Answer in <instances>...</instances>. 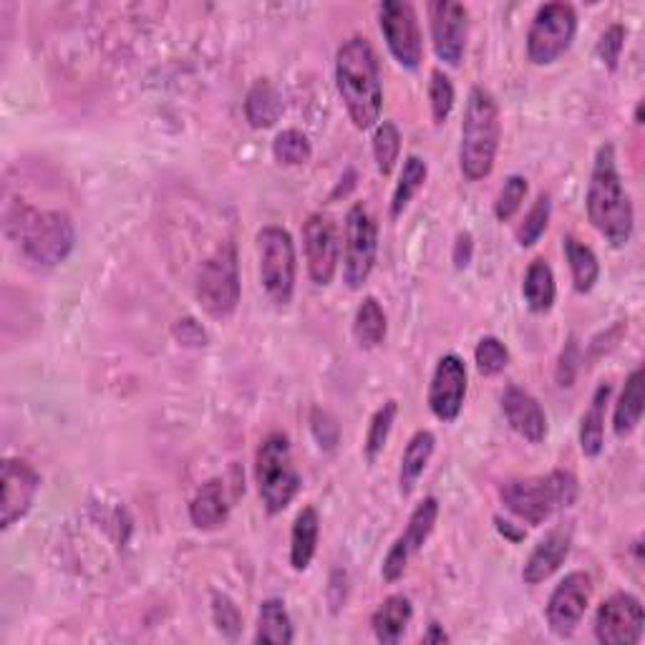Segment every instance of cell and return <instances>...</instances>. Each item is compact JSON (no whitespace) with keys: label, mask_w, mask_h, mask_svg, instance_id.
I'll return each instance as SVG.
<instances>
[{"label":"cell","mask_w":645,"mask_h":645,"mask_svg":"<svg viewBox=\"0 0 645 645\" xmlns=\"http://www.w3.org/2000/svg\"><path fill=\"white\" fill-rule=\"evenodd\" d=\"M6 237L25 260L39 267H57L76 247V227L61 209H39L29 202H11L3 215Z\"/></svg>","instance_id":"1"},{"label":"cell","mask_w":645,"mask_h":645,"mask_svg":"<svg viewBox=\"0 0 645 645\" xmlns=\"http://www.w3.org/2000/svg\"><path fill=\"white\" fill-rule=\"evenodd\" d=\"M336 86L356 129H371L381 122L383 86L376 49L366 35H351L336 53Z\"/></svg>","instance_id":"2"},{"label":"cell","mask_w":645,"mask_h":645,"mask_svg":"<svg viewBox=\"0 0 645 645\" xmlns=\"http://www.w3.org/2000/svg\"><path fill=\"white\" fill-rule=\"evenodd\" d=\"M585 205L590 223H593V227L607 243L613 247H625L631 243L635 229V212L628 192L623 187L621 172H617L613 144H603L597 150Z\"/></svg>","instance_id":"3"},{"label":"cell","mask_w":645,"mask_h":645,"mask_svg":"<svg viewBox=\"0 0 645 645\" xmlns=\"http://www.w3.org/2000/svg\"><path fill=\"white\" fill-rule=\"evenodd\" d=\"M500 136L502 122L496 99L484 86H474L467 99L462 144H459V170L467 182L490 177L500 152Z\"/></svg>","instance_id":"4"},{"label":"cell","mask_w":645,"mask_h":645,"mask_svg":"<svg viewBox=\"0 0 645 645\" xmlns=\"http://www.w3.org/2000/svg\"><path fill=\"white\" fill-rule=\"evenodd\" d=\"M580 484L573 472L555 469L547 477H524L510 479L502 484L500 496L506 510L514 518L540 528L545 524L557 510H567L577 502Z\"/></svg>","instance_id":"5"},{"label":"cell","mask_w":645,"mask_h":645,"mask_svg":"<svg viewBox=\"0 0 645 645\" xmlns=\"http://www.w3.org/2000/svg\"><path fill=\"white\" fill-rule=\"evenodd\" d=\"M255 482L267 514H280L300 492V474L293 464L290 439L275 431L255 454Z\"/></svg>","instance_id":"6"},{"label":"cell","mask_w":645,"mask_h":645,"mask_svg":"<svg viewBox=\"0 0 645 645\" xmlns=\"http://www.w3.org/2000/svg\"><path fill=\"white\" fill-rule=\"evenodd\" d=\"M239 295H243V285H239L237 245L233 239H225L199 267L197 303L209 318L227 320L235 316Z\"/></svg>","instance_id":"7"},{"label":"cell","mask_w":645,"mask_h":645,"mask_svg":"<svg viewBox=\"0 0 645 645\" xmlns=\"http://www.w3.org/2000/svg\"><path fill=\"white\" fill-rule=\"evenodd\" d=\"M257 260H260V283L275 306H288L295 293L298 255L288 229L267 225L257 233Z\"/></svg>","instance_id":"8"},{"label":"cell","mask_w":645,"mask_h":645,"mask_svg":"<svg viewBox=\"0 0 645 645\" xmlns=\"http://www.w3.org/2000/svg\"><path fill=\"white\" fill-rule=\"evenodd\" d=\"M577 13L570 3H545L528 31V59L534 66H550L575 41Z\"/></svg>","instance_id":"9"},{"label":"cell","mask_w":645,"mask_h":645,"mask_svg":"<svg viewBox=\"0 0 645 645\" xmlns=\"http://www.w3.org/2000/svg\"><path fill=\"white\" fill-rule=\"evenodd\" d=\"M379 255V225L366 205L356 202L346 215V245H344V283L351 290L364 288L371 278Z\"/></svg>","instance_id":"10"},{"label":"cell","mask_w":645,"mask_h":645,"mask_svg":"<svg viewBox=\"0 0 645 645\" xmlns=\"http://www.w3.org/2000/svg\"><path fill=\"white\" fill-rule=\"evenodd\" d=\"M379 25L391 57L407 71H417L423 61L419 18L407 0H383L379 6Z\"/></svg>","instance_id":"11"},{"label":"cell","mask_w":645,"mask_h":645,"mask_svg":"<svg viewBox=\"0 0 645 645\" xmlns=\"http://www.w3.org/2000/svg\"><path fill=\"white\" fill-rule=\"evenodd\" d=\"M439 520V500L437 496H427V500L417 504V510L411 512L407 530H403L399 538L393 540V545L389 547L381 565V575L386 583H396V580L403 577L409 567V560L421 552V547L427 545V540L431 538V532L437 528Z\"/></svg>","instance_id":"12"},{"label":"cell","mask_w":645,"mask_h":645,"mask_svg":"<svg viewBox=\"0 0 645 645\" xmlns=\"http://www.w3.org/2000/svg\"><path fill=\"white\" fill-rule=\"evenodd\" d=\"M645 611L638 597L615 593L595 613V638L603 645H635L643 638Z\"/></svg>","instance_id":"13"},{"label":"cell","mask_w":645,"mask_h":645,"mask_svg":"<svg viewBox=\"0 0 645 645\" xmlns=\"http://www.w3.org/2000/svg\"><path fill=\"white\" fill-rule=\"evenodd\" d=\"M429 25L437 59L451 69L462 66L469 39L467 6L454 3V0H434L429 3Z\"/></svg>","instance_id":"14"},{"label":"cell","mask_w":645,"mask_h":645,"mask_svg":"<svg viewBox=\"0 0 645 645\" xmlns=\"http://www.w3.org/2000/svg\"><path fill=\"white\" fill-rule=\"evenodd\" d=\"M590 597H593V577L583 570L565 575L560 585L552 590L547 601V625L557 638H570L583 623Z\"/></svg>","instance_id":"15"},{"label":"cell","mask_w":645,"mask_h":645,"mask_svg":"<svg viewBox=\"0 0 645 645\" xmlns=\"http://www.w3.org/2000/svg\"><path fill=\"white\" fill-rule=\"evenodd\" d=\"M303 250H306L310 280L322 288L334 283L340 263L338 227L334 219L322 212H313L303 225Z\"/></svg>","instance_id":"16"},{"label":"cell","mask_w":645,"mask_h":645,"mask_svg":"<svg viewBox=\"0 0 645 645\" xmlns=\"http://www.w3.org/2000/svg\"><path fill=\"white\" fill-rule=\"evenodd\" d=\"M467 383L469 376L464 358L457 354L441 356L429 386V409L439 421L451 423L459 419L467 399Z\"/></svg>","instance_id":"17"},{"label":"cell","mask_w":645,"mask_h":645,"mask_svg":"<svg viewBox=\"0 0 645 645\" xmlns=\"http://www.w3.org/2000/svg\"><path fill=\"white\" fill-rule=\"evenodd\" d=\"M41 490V474L23 459L3 462V496H0V528L11 530L31 512L35 494Z\"/></svg>","instance_id":"18"},{"label":"cell","mask_w":645,"mask_h":645,"mask_svg":"<svg viewBox=\"0 0 645 645\" xmlns=\"http://www.w3.org/2000/svg\"><path fill=\"white\" fill-rule=\"evenodd\" d=\"M570 547H573V530L565 528V524L550 530L545 538L534 545L528 562H524V567H522L524 583L540 585V583H545L547 577L555 575L562 567V562L567 560Z\"/></svg>","instance_id":"19"},{"label":"cell","mask_w":645,"mask_h":645,"mask_svg":"<svg viewBox=\"0 0 645 645\" xmlns=\"http://www.w3.org/2000/svg\"><path fill=\"white\" fill-rule=\"evenodd\" d=\"M502 411L506 421H510L512 431H518L522 439L530 444H542L547 437V417L542 411L540 401L534 399L530 391L520 389V386H510L502 393Z\"/></svg>","instance_id":"20"},{"label":"cell","mask_w":645,"mask_h":645,"mask_svg":"<svg viewBox=\"0 0 645 645\" xmlns=\"http://www.w3.org/2000/svg\"><path fill=\"white\" fill-rule=\"evenodd\" d=\"M190 520L197 530H217L229 520L227 487L223 479H209L190 502Z\"/></svg>","instance_id":"21"},{"label":"cell","mask_w":645,"mask_h":645,"mask_svg":"<svg viewBox=\"0 0 645 645\" xmlns=\"http://www.w3.org/2000/svg\"><path fill=\"white\" fill-rule=\"evenodd\" d=\"M643 401H645V371L635 368V371L625 379L621 391V399L615 403L613 413V431L617 439H628L643 419Z\"/></svg>","instance_id":"22"},{"label":"cell","mask_w":645,"mask_h":645,"mask_svg":"<svg viewBox=\"0 0 645 645\" xmlns=\"http://www.w3.org/2000/svg\"><path fill=\"white\" fill-rule=\"evenodd\" d=\"M611 383H601L590 399V407L583 413V421H580V449L583 454L595 459L603 454L605 447V407L611 401Z\"/></svg>","instance_id":"23"},{"label":"cell","mask_w":645,"mask_h":645,"mask_svg":"<svg viewBox=\"0 0 645 645\" xmlns=\"http://www.w3.org/2000/svg\"><path fill=\"white\" fill-rule=\"evenodd\" d=\"M413 607L407 595H389L386 601L379 605V611L373 613L371 625H373V635L376 641L383 645H396L403 633H407L409 623H411Z\"/></svg>","instance_id":"24"},{"label":"cell","mask_w":645,"mask_h":645,"mask_svg":"<svg viewBox=\"0 0 645 645\" xmlns=\"http://www.w3.org/2000/svg\"><path fill=\"white\" fill-rule=\"evenodd\" d=\"M434 449H437V437L427 429L417 431V434L409 439V444L401 454V472H399V487L403 496H409L413 490H417L421 474L427 472L431 457H434Z\"/></svg>","instance_id":"25"},{"label":"cell","mask_w":645,"mask_h":645,"mask_svg":"<svg viewBox=\"0 0 645 645\" xmlns=\"http://www.w3.org/2000/svg\"><path fill=\"white\" fill-rule=\"evenodd\" d=\"M318 534H320V518L316 506H303L298 518L293 522L290 532V565L295 573L310 567L313 557L318 550Z\"/></svg>","instance_id":"26"},{"label":"cell","mask_w":645,"mask_h":645,"mask_svg":"<svg viewBox=\"0 0 645 645\" xmlns=\"http://www.w3.org/2000/svg\"><path fill=\"white\" fill-rule=\"evenodd\" d=\"M522 298L528 303V308L532 313H542L552 310L555 306V298H557V285H555V273H552L550 263L545 257H538V260H532L528 273H524V283H522Z\"/></svg>","instance_id":"27"},{"label":"cell","mask_w":645,"mask_h":645,"mask_svg":"<svg viewBox=\"0 0 645 645\" xmlns=\"http://www.w3.org/2000/svg\"><path fill=\"white\" fill-rule=\"evenodd\" d=\"M295 641L290 613L280 597H270V601L260 603V613H257V633L255 643H275V645H290Z\"/></svg>","instance_id":"28"},{"label":"cell","mask_w":645,"mask_h":645,"mask_svg":"<svg viewBox=\"0 0 645 645\" xmlns=\"http://www.w3.org/2000/svg\"><path fill=\"white\" fill-rule=\"evenodd\" d=\"M283 114L280 94L267 79L255 81L245 96V116L253 129H270Z\"/></svg>","instance_id":"29"},{"label":"cell","mask_w":645,"mask_h":645,"mask_svg":"<svg viewBox=\"0 0 645 645\" xmlns=\"http://www.w3.org/2000/svg\"><path fill=\"white\" fill-rule=\"evenodd\" d=\"M386 334H389V320H386L381 303L376 300L373 295H368L361 306H358L354 318L356 344L361 346L364 351H373V348H379L383 344Z\"/></svg>","instance_id":"30"},{"label":"cell","mask_w":645,"mask_h":645,"mask_svg":"<svg viewBox=\"0 0 645 645\" xmlns=\"http://www.w3.org/2000/svg\"><path fill=\"white\" fill-rule=\"evenodd\" d=\"M565 257L570 265V273H573V285L577 293H590L595 288L597 278H601V263H597V255L593 253V247H587L585 243H580L577 237H565Z\"/></svg>","instance_id":"31"},{"label":"cell","mask_w":645,"mask_h":645,"mask_svg":"<svg viewBox=\"0 0 645 645\" xmlns=\"http://www.w3.org/2000/svg\"><path fill=\"white\" fill-rule=\"evenodd\" d=\"M429 177L427 162L417 154H409L407 162H403L401 177L396 182L393 197H391V217H401L403 209L409 207V202L419 195V190L423 187V182Z\"/></svg>","instance_id":"32"},{"label":"cell","mask_w":645,"mask_h":645,"mask_svg":"<svg viewBox=\"0 0 645 645\" xmlns=\"http://www.w3.org/2000/svg\"><path fill=\"white\" fill-rule=\"evenodd\" d=\"M401 154V132L393 122H379L373 132V160L381 177H389Z\"/></svg>","instance_id":"33"},{"label":"cell","mask_w":645,"mask_h":645,"mask_svg":"<svg viewBox=\"0 0 645 645\" xmlns=\"http://www.w3.org/2000/svg\"><path fill=\"white\" fill-rule=\"evenodd\" d=\"M273 156L285 167H303L313 156L310 140L300 129H283L273 142Z\"/></svg>","instance_id":"34"},{"label":"cell","mask_w":645,"mask_h":645,"mask_svg":"<svg viewBox=\"0 0 645 645\" xmlns=\"http://www.w3.org/2000/svg\"><path fill=\"white\" fill-rule=\"evenodd\" d=\"M396 413H399V403L396 401H386L383 407L373 413L371 423H368V434H366V444H364L368 462H376V457H379L383 451L386 441H389V437H391Z\"/></svg>","instance_id":"35"},{"label":"cell","mask_w":645,"mask_h":645,"mask_svg":"<svg viewBox=\"0 0 645 645\" xmlns=\"http://www.w3.org/2000/svg\"><path fill=\"white\" fill-rule=\"evenodd\" d=\"M550 212H552L550 195L547 192H542L538 202H534V205L530 207L528 215H524V219L518 227V233H514L520 247H532V245L540 243V237L545 235V229L550 225Z\"/></svg>","instance_id":"36"},{"label":"cell","mask_w":645,"mask_h":645,"mask_svg":"<svg viewBox=\"0 0 645 645\" xmlns=\"http://www.w3.org/2000/svg\"><path fill=\"white\" fill-rule=\"evenodd\" d=\"M474 361L477 371L492 379V376H500L506 366H510V351L496 336H484L474 348Z\"/></svg>","instance_id":"37"},{"label":"cell","mask_w":645,"mask_h":645,"mask_svg":"<svg viewBox=\"0 0 645 645\" xmlns=\"http://www.w3.org/2000/svg\"><path fill=\"white\" fill-rule=\"evenodd\" d=\"M457 101V91L454 84H451L449 73L441 69L431 71V81H429V104H431V116H434V124H444L451 109H454Z\"/></svg>","instance_id":"38"},{"label":"cell","mask_w":645,"mask_h":645,"mask_svg":"<svg viewBox=\"0 0 645 645\" xmlns=\"http://www.w3.org/2000/svg\"><path fill=\"white\" fill-rule=\"evenodd\" d=\"M528 180L522 174H510L504 180L500 195L494 199V215L500 223H510V219L518 215L524 197H528Z\"/></svg>","instance_id":"39"},{"label":"cell","mask_w":645,"mask_h":645,"mask_svg":"<svg viewBox=\"0 0 645 645\" xmlns=\"http://www.w3.org/2000/svg\"><path fill=\"white\" fill-rule=\"evenodd\" d=\"M212 621H215L217 631L227 635V638H237L239 631H243V613H239L237 605L223 593L212 597Z\"/></svg>","instance_id":"40"},{"label":"cell","mask_w":645,"mask_h":645,"mask_svg":"<svg viewBox=\"0 0 645 645\" xmlns=\"http://www.w3.org/2000/svg\"><path fill=\"white\" fill-rule=\"evenodd\" d=\"M625 25L613 23L611 29H605L601 41H597V59H601L607 69L615 71L617 63H621L623 49H625Z\"/></svg>","instance_id":"41"},{"label":"cell","mask_w":645,"mask_h":645,"mask_svg":"<svg viewBox=\"0 0 645 645\" xmlns=\"http://www.w3.org/2000/svg\"><path fill=\"white\" fill-rule=\"evenodd\" d=\"M172 334L177 338V344H182L184 348H205L209 344L207 330L202 328L195 318H180L174 322Z\"/></svg>","instance_id":"42"},{"label":"cell","mask_w":645,"mask_h":645,"mask_svg":"<svg viewBox=\"0 0 645 645\" xmlns=\"http://www.w3.org/2000/svg\"><path fill=\"white\" fill-rule=\"evenodd\" d=\"M472 255H474V239L469 233H459L457 235V243H454V253H451V260H454L457 270H464L472 263Z\"/></svg>","instance_id":"43"},{"label":"cell","mask_w":645,"mask_h":645,"mask_svg":"<svg viewBox=\"0 0 645 645\" xmlns=\"http://www.w3.org/2000/svg\"><path fill=\"white\" fill-rule=\"evenodd\" d=\"M313 434H316V439L320 441V447H326V449H330V444H328V431L330 434H338V423L328 417L326 411H320V409H316L313 411Z\"/></svg>","instance_id":"44"},{"label":"cell","mask_w":645,"mask_h":645,"mask_svg":"<svg viewBox=\"0 0 645 645\" xmlns=\"http://www.w3.org/2000/svg\"><path fill=\"white\" fill-rule=\"evenodd\" d=\"M451 638L449 635L444 633V628H441L439 623H431L429 625V631L423 633V638H421V643H427V645H434V643H449Z\"/></svg>","instance_id":"45"},{"label":"cell","mask_w":645,"mask_h":645,"mask_svg":"<svg viewBox=\"0 0 645 645\" xmlns=\"http://www.w3.org/2000/svg\"><path fill=\"white\" fill-rule=\"evenodd\" d=\"M496 528H500V532L502 534H506V538H510L512 542H518V540H522L524 534H520V532H512V522H502V520H496Z\"/></svg>","instance_id":"46"},{"label":"cell","mask_w":645,"mask_h":645,"mask_svg":"<svg viewBox=\"0 0 645 645\" xmlns=\"http://www.w3.org/2000/svg\"><path fill=\"white\" fill-rule=\"evenodd\" d=\"M635 124H638V126L643 124V101L638 106H635Z\"/></svg>","instance_id":"47"}]
</instances>
